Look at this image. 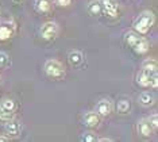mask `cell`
<instances>
[{
    "label": "cell",
    "instance_id": "d6986e66",
    "mask_svg": "<svg viewBox=\"0 0 158 142\" xmlns=\"http://www.w3.org/2000/svg\"><path fill=\"white\" fill-rule=\"evenodd\" d=\"M10 65V57L6 53L0 52V68H7Z\"/></svg>",
    "mask_w": 158,
    "mask_h": 142
},
{
    "label": "cell",
    "instance_id": "52a82bcc",
    "mask_svg": "<svg viewBox=\"0 0 158 142\" xmlns=\"http://www.w3.org/2000/svg\"><path fill=\"white\" fill-rule=\"evenodd\" d=\"M4 130L8 137H18L20 134V131H22V125L18 121L10 119V121H7V123H6Z\"/></svg>",
    "mask_w": 158,
    "mask_h": 142
},
{
    "label": "cell",
    "instance_id": "9c48e42d",
    "mask_svg": "<svg viewBox=\"0 0 158 142\" xmlns=\"http://www.w3.org/2000/svg\"><path fill=\"white\" fill-rule=\"evenodd\" d=\"M112 112V103L108 99H102L98 103V114L102 116H108Z\"/></svg>",
    "mask_w": 158,
    "mask_h": 142
},
{
    "label": "cell",
    "instance_id": "ba28073f",
    "mask_svg": "<svg viewBox=\"0 0 158 142\" xmlns=\"http://www.w3.org/2000/svg\"><path fill=\"white\" fill-rule=\"evenodd\" d=\"M153 130H154V127L152 126V123H150L149 119H142V121H139L138 133L141 134L142 137H150L153 134Z\"/></svg>",
    "mask_w": 158,
    "mask_h": 142
},
{
    "label": "cell",
    "instance_id": "5b68a950",
    "mask_svg": "<svg viewBox=\"0 0 158 142\" xmlns=\"http://www.w3.org/2000/svg\"><path fill=\"white\" fill-rule=\"evenodd\" d=\"M102 7L106 11V14L111 18H116L119 12V6H118L116 0H100Z\"/></svg>",
    "mask_w": 158,
    "mask_h": 142
},
{
    "label": "cell",
    "instance_id": "4fadbf2b",
    "mask_svg": "<svg viewBox=\"0 0 158 142\" xmlns=\"http://www.w3.org/2000/svg\"><path fill=\"white\" fill-rule=\"evenodd\" d=\"M16 108V104L15 101L11 100V99H6L0 103V110L2 111H6V112H14Z\"/></svg>",
    "mask_w": 158,
    "mask_h": 142
},
{
    "label": "cell",
    "instance_id": "8fae6325",
    "mask_svg": "<svg viewBox=\"0 0 158 142\" xmlns=\"http://www.w3.org/2000/svg\"><path fill=\"white\" fill-rule=\"evenodd\" d=\"M14 35V28L11 24H2L0 26V41H6V39L11 38Z\"/></svg>",
    "mask_w": 158,
    "mask_h": 142
},
{
    "label": "cell",
    "instance_id": "7402d4cb",
    "mask_svg": "<svg viewBox=\"0 0 158 142\" xmlns=\"http://www.w3.org/2000/svg\"><path fill=\"white\" fill-rule=\"evenodd\" d=\"M149 121H150V123H152V126L154 127V129H157V127H158V116L154 114L153 116H150Z\"/></svg>",
    "mask_w": 158,
    "mask_h": 142
},
{
    "label": "cell",
    "instance_id": "3957f363",
    "mask_svg": "<svg viewBox=\"0 0 158 142\" xmlns=\"http://www.w3.org/2000/svg\"><path fill=\"white\" fill-rule=\"evenodd\" d=\"M45 72L49 77L52 79H61L65 76V69L62 64L57 60H49L45 64Z\"/></svg>",
    "mask_w": 158,
    "mask_h": 142
},
{
    "label": "cell",
    "instance_id": "d4e9b609",
    "mask_svg": "<svg viewBox=\"0 0 158 142\" xmlns=\"http://www.w3.org/2000/svg\"><path fill=\"white\" fill-rule=\"evenodd\" d=\"M10 141V137H4V136H0V142H7Z\"/></svg>",
    "mask_w": 158,
    "mask_h": 142
},
{
    "label": "cell",
    "instance_id": "5bb4252c",
    "mask_svg": "<svg viewBox=\"0 0 158 142\" xmlns=\"http://www.w3.org/2000/svg\"><path fill=\"white\" fill-rule=\"evenodd\" d=\"M138 100H139V103H141L142 105H145V107H150V105L154 104V97L147 92H143V93L139 95Z\"/></svg>",
    "mask_w": 158,
    "mask_h": 142
},
{
    "label": "cell",
    "instance_id": "6da1fadb",
    "mask_svg": "<svg viewBox=\"0 0 158 142\" xmlns=\"http://www.w3.org/2000/svg\"><path fill=\"white\" fill-rule=\"evenodd\" d=\"M124 39H126V43H127L130 47L135 50L136 53L139 54H145L149 52V42L146 41L145 38L139 37L138 32H134V31H128L126 32L124 35Z\"/></svg>",
    "mask_w": 158,
    "mask_h": 142
},
{
    "label": "cell",
    "instance_id": "44dd1931",
    "mask_svg": "<svg viewBox=\"0 0 158 142\" xmlns=\"http://www.w3.org/2000/svg\"><path fill=\"white\" fill-rule=\"evenodd\" d=\"M14 118V112H6L0 110V121H10V119Z\"/></svg>",
    "mask_w": 158,
    "mask_h": 142
},
{
    "label": "cell",
    "instance_id": "484cf974",
    "mask_svg": "<svg viewBox=\"0 0 158 142\" xmlns=\"http://www.w3.org/2000/svg\"><path fill=\"white\" fill-rule=\"evenodd\" d=\"M98 141H102V142H111V141H112V138H108V137H107V138H100V140H98Z\"/></svg>",
    "mask_w": 158,
    "mask_h": 142
},
{
    "label": "cell",
    "instance_id": "7c38bea8",
    "mask_svg": "<svg viewBox=\"0 0 158 142\" xmlns=\"http://www.w3.org/2000/svg\"><path fill=\"white\" fill-rule=\"evenodd\" d=\"M35 8H37L39 12L46 14L52 10V2H50V0H35Z\"/></svg>",
    "mask_w": 158,
    "mask_h": 142
},
{
    "label": "cell",
    "instance_id": "8992f818",
    "mask_svg": "<svg viewBox=\"0 0 158 142\" xmlns=\"http://www.w3.org/2000/svg\"><path fill=\"white\" fill-rule=\"evenodd\" d=\"M157 73V71H150V69L142 68L141 72L138 73V84L142 87H149L152 83L153 76Z\"/></svg>",
    "mask_w": 158,
    "mask_h": 142
},
{
    "label": "cell",
    "instance_id": "9a60e30c",
    "mask_svg": "<svg viewBox=\"0 0 158 142\" xmlns=\"http://www.w3.org/2000/svg\"><path fill=\"white\" fill-rule=\"evenodd\" d=\"M88 11L91 15H99L102 12V3L99 0H93L88 4Z\"/></svg>",
    "mask_w": 158,
    "mask_h": 142
},
{
    "label": "cell",
    "instance_id": "e0dca14e",
    "mask_svg": "<svg viewBox=\"0 0 158 142\" xmlns=\"http://www.w3.org/2000/svg\"><path fill=\"white\" fill-rule=\"evenodd\" d=\"M116 108H118V111H119L120 114H127V112L130 111V108H131L130 100H127V99L119 100L118 101V104H116Z\"/></svg>",
    "mask_w": 158,
    "mask_h": 142
},
{
    "label": "cell",
    "instance_id": "cb8c5ba5",
    "mask_svg": "<svg viewBox=\"0 0 158 142\" xmlns=\"http://www.w3.org/2000/svg\"><path fill=\"white\" fill-rule=\"evenodd\" d=\"M150 85H152L153 88H157V85H158V77H157V73L153 76V79H152V83H150Z\"/></svg>",
    "mask_w": 158,
    "mask_h": 142
},
{
    "label": "cell",
    "instance_id": "7a4b0ae2",
    "mask_svg": "<svg viewBox=\"0 0 158 142\" xmlns=\"http://www.w3.org/2000/svg\"><path fill=\"white\" fill-rule=\"evenodd\" d=\"M154 15L150 11H145L141 15L135 19L134 22V28L138 34H146L149 32V30L152 28V26L154 24Z\"/></svg>",
    "mask_w": 158,
    "mask_h": 142
},
{
    "label": "cell",
    "instance_id": "ffe728a7",
    "mask_svg": "<svg viewBox=\"0 0 158 142\" xmlns=\"http://www.w3.org/2000/svg\"><path fill=\"white\" fill-rule=\"evenodd\" d=\"M98 140L99 138L96 137V134H93V133H85L81 138V141H84V142H96Z\"/></svg>",
    "mask_w": 158,
    "mask_h": 142
},
{
    "label": "cell",
    "instance_id": "2e32d148",
    "mask_svg": "<svg viewBox=\"0 0 158 142\" xmlns=\"http://www.w3.org/2000/svg\"><path fill=\"white\" fill-rule=\"evenodd\" d=\"M68 58H69V62L72 65H80L82 62V60H84V57H82V54L80 52H70L69 56H68Z\"/></svg>",
    "mask_w": 158,
    "mask_h": 142
},
{
    "label": "cell",
    "instance_id": "603a6c76",
    "mask_svg": "<svg viewBox=\"0 0 158 142\" xmlns=\"http://www.w3.org/2000/svg\"><path fill=\"white\" fill-rule=\"evenodd\" d=\"M72 3V0H56V4H58L61 7H66V6H69Z\"/></svg>",
    "mask_w": 158,
    "mask_h": 142
},
{
    "label": "cell",
    "instance_id": "30bf717a",
    "mask_svg": "<svg viewBox=\"0 0 158 142\" xmlns=\"http://www.w3.org/2000/svg\"><path fill=\"white\" fill-rule=\"evenodd\" d=\"M84 123H85V126H88V127H96V126H99V123H100V116L98 112H87L84 116Z\"/></svg>",
    "mask_w": 158,
    "mask_h": 142
},
{
    "label": "cell",
    "instance_id": "ac0fdd59",
    "mask_svg": "<svg viewBox=\"0 0 158 142\" xmlns=\"http://www.w3.org/2000/svg\"><path fill=\"white\" fill-rule=\"evenodd\" d=\"M142 68L150 69V71H157V61L154 58H150V60H146L145 62L142 64Z\"/></svg>",
    "mask_w": 158,
    "mask_h": 142
},
{
    "label": "cell",
    "instance_id": "277c9868",
    "mask_svg": "<svg viewBox=\"0 0 158 142\" xmlns=\"http://www.w3.org/2000/svg\"><path fill=\"white\" fill-rule=\"evenodd\" d=\"M57 34H58V26L54 22H48L41 28V35L45 39H53L57 37Z\"/></svg>",
    "mask_w": 158,
    "mask_h": 142
}]
</instances>
